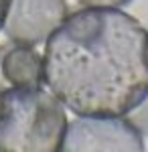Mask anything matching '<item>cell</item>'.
<instances>
[{
	"mask_svg": "<svg viewBox=\"0 0 148 152\" xmlns=\"http://www.w3.org/2000/svg\"><path fill=\"white\" fill-rule=\"evenodd\" d=\"M2 77L12 87H43L45 63L33 45L14 43L2 53Z\"/></svg>",
	"mask_w": 148,
	"mask_h": 152,
	"instance_id": "obj_5",
	"label": "cell"
},
{
	"mask_svg": "<svg viewBox=\"0 0 148 152\" xmlns=\"http://www.w3.org/2000/svg\"><path fill=\"white\" fill-rule=\"evenodd\" d=\"M45 83L77 116H126L148 95V31L110 6H85L49 35Z\"/></svg>",
	"mask_w": 148,
	"mask_h": 152,
	"instance_id": "obj_1",
	"label": "cell"
},
{
	"mask_svg": "<svg viewBox=\"0 0 148 152\" xmlns=\"http://www.w3.org/2000/svg\"><path fill=\"white\" fill-rule=\"evenodd\" d=\"M57 152H144V138L122 116H77L67 124Z\"/></svg>",
	"mask_w": 148,
	"mask_h": 152,
	"instance_id": "obj_3",
	"label": "cell"
},
{
	"mask_svg": "<svg viewBox=\"0 0 148 152\" xmlns=\"http://www.w3.org/2000/svg\"><path fill=\"white\" fill-rule=\"evenodd\" d=\"M8 6H10V0H0V31L4 26V20H6V12H8Z\"/></svg>",
	"mask_w": 148,
	"mask_h": 152,
	"instance_id": "obj_8",
	"label": "cell"
},
{
	"mask_svg": "<svg viewBox=\"0 0 148 152\" xmlns=\"http://www.w3.org/2000/svg\"><path fill=\"white\" fill-rule=\"evenodd\" d=\"M4 45H0V61H2V53H4ZM4 85H6V81H4V77H2V67H0V89H4Z\"/></svg>",
	"mask_w": 148,
	"mask_h": 152,
	"instance_id": "obj_9",
	"label": "cell"
},
{
	"mask_svg": "<svg viewBox=\"0 0 148 152\" xmlns=\"http://www.w3.org/2000/svg\"><path fill=\"white\" fill-rule=\"evenodd\" d=\"M65 128L63 104L43 87L0 89V152H57Z\"/></svg>",
	"mask_w": 148,
	"mask_h": 152,
	"instance_id": "obj_2",
	"label": "cell"
},
{
	"mask_svg": "<svg viewBox=\"0 0 148 152\" xmlns=\"http://www.w3.org/2000/svg\"><path fill=\"white\" fill-rule=\"evenodd\" d=\"M83 6H110V8H120L130 4L132 0H79Z\"/></svg>",
	"mask_w": 148,
	"mask_h": 152,
	"instance_id": "obj_7",
	"label": "cell"
},
{
	"mask_svg": "<svg viewBox=\"0 0 148 152\" xmlns=\"http://www.w3.org/2000/svg\"><path fill=\"white\" fill-rule=\"evenodd\" d=\"M67 0H10L4 33L12 43L39 45L67 18Z\"/></svg>",
	"mask_w": 148,
	"mask_h": 152,
	"instance_id": "obj_4",
	"label": "cell"
},
{
	"mask_svg": "<svg viewBox=\"0 0 148 152\" xmlns=\"http://www.w3.org/2000/svg\"><path fill=\"white\" fill-rule=\"evenodd\" d=\"M134 126H136L142 134H146L148 136V95L140 102V104L132 110V114H130V118H128Z\"/></svg>",
	"mask_w": 148,
	"mask_h": 152,
	"instance_id": "obj_6",
	"label": "cell"
}]
</instances>
